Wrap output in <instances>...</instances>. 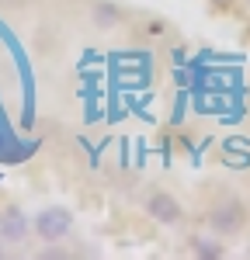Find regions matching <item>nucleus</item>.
Wrapping results in <instances>:
<instances>
[{
  "label": "nucleus",
  "mask_w": 250,
  "mask_h": 260,
  "mask_svg": "<svg viewBox=\"0 0 250 260\" xmlns=\"http://www.w3.org/2000/svg\"><path fill=\"white\" fill-rule=\"evenodd\" d=\"M243 4H250V0H243Z\"/></svg>",
  "instance_id": "obj_8"
},
{
  "label": "nucleus",
  "mask_w": 250,
  "mask_h": 260,
  "mask_svg": "<svg viewBox=\"0 0 250 260\" xmlns=\"http://www.w3.org/2000/svg\"><path fill=\"white\" fill-rule=\"evenodd\" d=\"M247 222H250V212L247 205L236 198L233 191H223L219 198H212V205L205 208V229L223 236L226 243L240 240L247 233Z\"/></svg>",
  "instance_id": "obj_1"
},
{
  "label": "nucleus",
  "mask_w": 250,
  "mask_h": 260,
  "mask_svg": "<svg viewBox=\"0 0 250 260\" xmlns=\"http://www.w3.org/2000/svg\"><path fill=\"white\" fill-rule=\"evenodd\" d=\"M32 233H35L45 246L63 243L73 233V212H70L66 205H45L42 212L32 215Z\"/></svg>",
  "instance_id": "obj_2"
},
{
  "label": "nucleus",
  "mask_w": 250,
  "mask_h": 260,
  "mask_svg": "<svg viewBox=\"0 0 250 260\" xmlns=\"http://www.w3.org/2000/svg\"><path fill=\"white\" fill-rule=\"evenodd\" d=\"M94 21H98L101 28H111L115 21H122V11L111 7V4H98V7H94Z\"/></svg>",
  "instance_id": "obj_6"
},
{
  "label": "nucleus",
  "mask_w": 250,
  "mask_h": 260,
  "mask_svg": "<svg viewBox=\"0 0 250 260\" xmlns=\"http://www.w3.org/2000/svg\"><path fill=\"white\" fill-rule=\"evenodd\" d=\"M143 208L153 222H160L167 229H177L184 225V205L177 201V194H170L167 187H149L143 198Z\"/></svg>",
  "instance_id": "obj_3"
},
{
  "label": "nucleus",
  "mask_w": 250,
  "mask_h": 260,
  "mask_svg": "<svg viewBox=\"0 0 250 260\" xmlns=\"http://www.w3.org/2000/svg\"><path fill=\"white\" fill-rule=\"evenodd\" d=\"M188 250H191V257H198V260H223L229 253L226 240L215 236V233H208V236H191V240H188Z\"/></svg>",
  "instance_id": "obj_5"
},
{
  "label": "nucleus",
  "mask_w": 250,
  "mask_h": 260,
  "mask_svg": "<svg viewBox=\"0 0 250 260\" xmlns=\"http://www.w3.org/2000/svg\"><path fill=\"white\" fill-rule=\"evenodd\" d=\"M212 4H226V0H212Z\"/></svg>",
  "instance_id": "obj_7"
},
{
  "label": "nucleus",
  "mask_w": 250,
  "mask_h": 260,
  "mask_svg": "<svg viewBox=\"0 0 250 260\" xmlns=\"http://www.w3.org/2000/svg\"><path fill=\"white\" fill-rule=\"evenodd\" d=\"M32 236V215H24L18 205H7L0 212V240L4 243H24Z\"/></svg>",
  "instance_id": "obj_4"
}]
</instances>
